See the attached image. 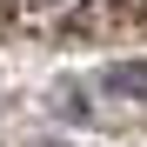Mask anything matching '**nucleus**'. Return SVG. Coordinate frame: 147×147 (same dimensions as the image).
Here are the masks:
<instances>
[{
  "instance_id": "1",
  "label": "nucleus",
  "mask_w": 147,
  "mask_h": 147,
  "mask_svg": "<svg viewBox=\"0 0 147 147\" xmlns=\"http://www.w3.org/2000/svg\"><path fill=\"white\" fill-rule=\"evenodd\" d=\"M0 34L107 47V40L147 34V0H0Z\"/></svg>"
}]
</instances>
